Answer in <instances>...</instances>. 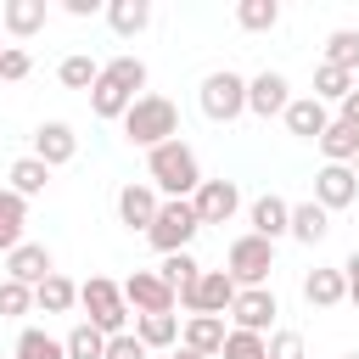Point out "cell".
<instances>
[{
    "label": "cell",
    "mask_w": 359,
    "mask_h": 359,
    "mask_svg": "<svg viewBox=\"0 0 359 359\" xmlns=\"http://www.w3.org/2000/svg\"><path fill=\"white\" fill-rule=\"evenodd\" d=\"M0 50H6V45H0Z\"/></svg>",
    "instance_id": "48"
},
{
    "label": "cell",
    "mask_w": 359,
    "mask_h": 359,
    "mask_svg": "<svg viewBox=\"0 0 359 359\" xmlns=\"http://www.w3.org/2000/svg\"><path fill=\"white\" fill-rule=\"evenodd\" d=\"M320 151H325V163L353 168V157H359V129H348L342 118H331V129L320 135Z\"/></svg>",
    "instance_id": "25"
},
{
    "label": "cell",
    "mask_w": 359,
    "mask_h": 359,
    "mask_svg": "<svg viewBox=\"0 0 359 359\" xmlns=\"http://www.w3.org/2000/svg\"><path fill=\"white\" fill-rule=\"evenodd\" d=\"M224 337H230V325H224L219 314H191V320L180 325V348H191V353H202V359H219V353H224Z\"/></svg>",
    "instance_id": "16"
},
{
    "label": "cell",
    "mask_w": 359,
    "mask_h": 359,
    "mask_svg": "<svg viewBox=\"0 0 359 359\" xmlns=\"http://www.w3.org/2000/svg\"><path fill=\"white\" fill-rule=\"evenodd\" d=\"M269 359H309V348H303L297 331H275L269 337Z\"/></svg>",
    "instance_id": "40"
},
{
    "label": "cell",
    "mask_w": 359,
    "mask_h": 359,
    "mask_svg": "<svg viewBox=\"0 0 359 359\" xmlns=\"http://www.w3.org/2000/svg\"><path fill=\"white\" fill-rule=\"evenodd\" d=\"M56 79H62L67 90H95V79H101V62H95V56H84V50H73V56H62Z\"/></svg>",
    "instance_id": "31"
},
{
    "label": "cell",
    "mask_w": 359,
    "mask_h": 359,
    "mask_svg": "<svg viewBox=\"0 0 359 359\" xmlns=\"http://www.w3.org/2000/svg\"><path fill=\"white\" fill-rule=\"evenodd\" d=\"M353 73H342V67H331V62H320L314 67V101H342V95H353Z\"/></svg>",
    "instance_id": "32"
},
{
    "label": "cell",
    "mask_w": 359,
    "mask_h": 359,
    "mask_svg": "<svg viewBox=\"0 0 359 359\" xmlns=\"http://www.w3.org/2000/svg\"><path fill=\"white\" fill-rule=\"evenodd\" d=\"M28 73H34V56H28L22 45H6V50H0V79L17 84V79H28Z\"/></svg>",
    "instance_id": "39"
},
{
    "label": "cell",
    "mask_w": 359,
    "mask_h": 359,
    "mask_svg": "<svg viewBox=\"0 0 359 359\" xmlns=\"http://www.w3.org/2000/svg\"><path fill=\"white\" fill-rule=\"evenodd\" d=\"M168 359H202V353H191V348H174V353H168Z\"/></svg>",
    "instance_id": "45"
},
{
    "label": "cell",
    "mask_w": 359,
    "mask_h": 359,
    "mask_svg": "<svg viewBox=\"0 0 359 359\" xmlns=\"http://www.w3.org/2000/svg\"><path fill=\"white\" fill-rule=\"evenodd\" d=\"M196 101H202V112H208L213 123H236V118L247 112V79H241V73H230V67H219V73H208V79H202Z\"/></svg>",
    "instance_id": "6"
},
{
    "label": "cell",
    "mask_w": 359,
    "mask_h": 359,
    "mask_svg": "<svg viewBox=\"0 0 359 359\" xmlns=\"http://www.w3.org/2000/svg\"><path fill=\"white\" fill-rule=\"evenodd\" d=\"M353 196H359V174H353V168H342V163H325V168L314 174V202H320L325 213L348 208Z\"/></svg>",
    "instance_id": "14"
},
{
    "label": "cell",
    "mask_w": 359,
    "mask_h": 359,
    "mask_svg": "<svg viewBox=\"0 0 359 359\" xmlns=\"http://www.w3.org/2000/svg\"><path fill=\"white\" fill-rule=\"evenodd\" d=\"M28 309H34V286H22V280H0V314L17 320V314H28Z\"/></svg>",
    "instance_id": "38"
},
{
    "label": "cell",
    "mask_w": 359,
    "mask_h": 359,
    "mask_svg": "<svg viewBox=\"0 0 359 359\" xmlns=\"http://www.w3.org/2000/svg\"><path fill=\"white\" fill-rule=\"evenodd\" d=\"M67 6V17H95L101 11V0H62Z\"/></svg>",
    "instance_id": "44"
},
{
    "label": "cell",
    "mask_w": 359,
    "mask_h": 359,
    "mask_svg": "<svg viewBox=\"0 0 359 359\" xmlns=\"http://www.w3.org/2000/svg\"><path fill=\"white\" fill-rule=\"evenodd\" d=\"M196 230H202V219H196L191 202H163L157 219H151V230H146V241H151L163 258H174V252H191V236H196Z\"/></svg>",
    "instance_id": "4"
},
{
    "label": "cell",
    "mask_w": 359,
    "mask_h": 359,
    "mask_svg": "<svg viewBox=\"0 0 359 359\" xmlns=\"http://www.w3.org/2000/svg\"><path fill=\"white\" fill-rule=\"evenodd\" d=\"M236 292H241V286L230 280V269H202V280H196L180 303H185L191 314H219V320H224L230 303H236Z\"/></svg>",
    "instance_id": "7"
},
{
    "label": "cell",
    "mask_w": 359,
    "mask_h": 359,
    "mask_svg": "<svg viewBox=\"0 0 359 359\" xmlns=\"http://www.w3.org/2000/svg\"><path fill=\"white\" fill-rule=\"evenodd\" d=\"M123 297H129L135 314H174V286H168L157 269H135V275L123 280Z\"/></svg>",
    "instance_id": "10"
},
{
    "label": "cell",
    "mask_w": 359,
    "mask_h": 359,
    "mask_svg": "<svg viewBox=\"0 0 359 359\" xmlns=\"http://www.w3.org/2000/svg\"><path fill=\"white\" fill-rule=\"evenodd\" d=\"M135 107V95L129 90H118L112 79H95V90H90V112L95 118H107V123H123V112Z\"/></svg>",
    "instance_id": "24"
},
{
    "label": "cell",
    "mask_w": 359,
    "mask_h": 359,
    "mask_svg": "<svg viewBox=\"0 0 359 359\" xmlns=\"http://www.w3.org/2000/svg\"><path fill=\"white\" fill-rule=\"evenodd\" d=\"M6 180H11V191H17V196H39V191L50 185V168L28 151V157H17V163H11V174H6Z\"/></svg>",
    "instance_id": "28"
},
{
    "label": "cell",
    "mask_w": 359,
    "mask_h": 359,
    "mask_svg": "<svg viewBox=\"0 0 359 359\" xmlns=\"http://www.w3.org/2000/svg\"><path fill=\"white\" fill-rule=\"evenodd\" d=\"M34 157H39L45 168L73 163V157H79V135H73V123H62V118L39 123V129H34Z\"/></svg>",
    "instance_id": "13"
},
{
    "label": "cell",
    "mask_w": 359,
    "mask_h": 359,
    "mask_svg": "<svg viewBox=\"0 0 359 359\" xmlns=\"http://www.w3.org/2000/svg\"><path fill=\"white\" fill-rule=\"evenodd\" d=\"M146 180L157 185L163 202H191L196 185H202V163H196V151L185 140H168V146L146 151Z\"/></svg>",
    "instance_id": "1"
},
{
    "label": "cell",
    "mask_w": 359,
    "mask_h": 359,
    "mask_svg": "<svg viewBox=\"0 0 359 359\" xmlns=\"http://www.w3.org/2000/svg\"><path fill=\"white\" fill-rule=\"evenodd\" d=\"M73 303H79V286L67 275H50V280L34 286V309H45V314H67Z\"/></svg>",
    "instance_id": "26"
},
{
    "label": "cell",
    "mask_w": 359,
    "mask_h": 359,
    "mask_svg": "<svg viewBox=\"0 0 359 359\" xmlns=\"http://www.w3.org/2000/svg\"><path fill=\"white\" fill-rule=\"evenodd\" d=\"M342 275H348V303H359V252L342 264Z\"/></svg>",
    "instance_id": "43"
},
{
    "label": "cell",
    "mask_w": 359,
    "mask_h": 359,
    "mask_svg": "<svg viewBox=\"0 0 359 359\" xmlns=\"http://www.w3.org/2000/svg\"><path fill=\"white\" fill-rule=\"evenodd\" d=\"M79 303H84V314H90L95 331H107V337H123V331H129V297H123L118 280L90 275V280L79 286Z\"/></svg>",
    "instance_id": "3"
},
{
    "label": "cell",
    "mask_w": 359,
    "mask_h": 359,
    "mask_svg": "<svg viewBox=\"0 0 359 359\" xmlns=\"http://www.w3.org/2000/svg\"><path fill=\"white\" fill-rule=\"evenodd\" d=\"M286 107H292V84H286V73L264 67L258 79H247V112H258V118H286Z\"/></svg>",
    "instance_id": "11"
},
{
    "label": "cell",
    "mask_w": 359,
    "mask_h": 359,
    "mask_svg": "<svg viewBox=\"0 0 359 359\" xmlns=\"http://www.w3.org/2000/svg\"><path fill=\"white\" fill-rule=\"evenodd\" d=\"M286 129H292L297 140H320V135L331 129L325 101H314V95H292V107H286Z\"/></svg>",
    "instance_id": "18"
},
{
    "label": "cell",
    "mask_w": 359,
    "mask_h": 359,
    "mask_svg": "<svg viewBox=\"0 0 359 359\" xmlns=\"http://www.w3.org/2000/svg\"><path fill=\"white\" fill-rule=\"evenodd\" d=\"M353 174H359V157H353Z\"/></svg>",
    "instance_id": "46"
},
{
    "label": "cell",
    "mask_w": 359,
    "mask_h": 359,
    "mask_svg": "<svg viewBox=\"0 0 359 359\" xmlns=\"http://www.w3.org/2000/svg\"><path fill=\"white\" fill-rule=\"evenodd\" d=\"M247 219H252V236H264V241L292 236V202H280V196H269V191L247 208Z\"/></svg>",
    "instance_id": "17"
},
{
    "label": "cell",
    "mask_w": 359,
    "mask_h": 359,
    "mask_svg": "<svg viewBox=\"0 0 359 359\" xmlns=\"http://www.w3.org/2000/svg\"><path fill=\"white\" fill-rule=\"evenodd\" d=\"M342 359H359V353H342Z\"/></svg>",
    "instance_id": "47"
},
{
    "label": "cell",
    "mask_w": 359,
    "mask_h": 359,
    "mask_svg": "<svg viewBox=\"0 0 359 359\" xmlns=\"http://www.w3.org/2000/svg\"><path fill=\"white\" fill-rule=\"evenodd\" d=\"M337 107H342V123H348V129H359V84H353V95H342Z\"/></svg>",
    "instance_id": "42"
},
{
    "label": "cell",
    "mask_w": 359,
    "mask_h": 359,
    "mask_svg": "<svg viewBox=\"0 0 359 359\" xmlns=\"http://www.w3.org/2000/svg\"><path fill=\"white\" fill-rule=\"evenodd\" d=\"M224 269H230V280L247 292V286H264L269 280V269H275V241H264V236H236L230 241V252H224Z\"/></svg>",
    "instance_id": "5"
},
{
    "label": "cell",
    "mask_w": 359,
    "mask_h": 359,
    "mask_svg": "<svg viewBox=\"0 0 359 359\" xmlns=\"http://www.w3.org/2000/svg\"><path fill=\"white\" fill-rule=\"evenodd\" d=\"M107 22H112L118 39H135V34L151 28V0H112L107 6Z\"/></svg>",
    "instance_id": "22"
},
{
    "label": "cell",
    "mask_w": 359,
    "mask_h": 359,
    "mask_svg": "<svg viewBox=\"0 0 359 359\" xmlns=\"http://www.w3.org/2000/svg\"><path fill=\"white\" fill-rule=\"evenodd\" d=\"M11 359H67V348L50 337V331H39V325H28L22 337H17V353Z\"/></svg>",
    "instance_id": "35"
},
{
    "label": "cell",
    "mask_w": 359,
    "mask_h": 359,
    "mask_svg": "<svg viewBox=\"0 0 359 359\" xmlns=\"http://www.w3.org/2000/svg\"><path fill=\"white\" fill-rule=\"evenodd\" d=\"M236 22H241L247 34H269V28L280 22V6H275V0H241V6H236Z\"/></svg>",
    "instance_id": "36"
},
{
    "label": "cell",
    "mask_w": 359,
    "mask_h": 359,
    "mask_svg": "<svg viewBox=\"0 0 359 359\" xmlns=\"http://www.w3.org/2000/svg\"><path fill=\"white\" fill-rule=\"evenodd\" d=\"M50 275H56V258H50V247H39V241H22L17 252H6V280L39 286V280H50Z\"/></svg>",
    "instance_id": "15"
},
{
    "label": "cell",
    "mask_w": 359,
    "mask_h": 359,
    "mask_svg": "<svg viewBox=\"0 0 359 359\" xmlns=\"http://www.w3.org/2000/svg\"><path fill=\"white\" fill-rule=\"evenodd\" d=\"M151 348L135 337V331H123V337H107V359H146Z\"/></svg>",
    "instance_id": "41"
},
{
    "label": "cell",
    "mask_w": 359,
    "mask_h": 359,
    "mask_svg": "<svg viewBox=\"0 0 359 359\" xmlns=\"http://www.w3.org/2000/svg\"><path fill=\"white\" fill-rule=\"evenodd\" d=\"M123 140H129V146H146V151L180 140V107H174L168 95H140V101L123 112Z\"/></svg>",
    "instance_id": "2"
},
{
    "label": "cell",
    "mask_w": 359,
    "mask_h": 359,
    "mask_svg": "<svg viewBox=\"0 0 359 359\" xmlns=\"http://www.w3.org/2000/svg\"><path fill=\"white\" fill-rule=\"evenodd\" d=\"M62 348H67V359H107V331H95L90 320H79L62 337Z\"/></svg>",
    "instance_id": "30"
},
{
    "label": "cell",
    "mask_w": 359,
    "mask_h": 359,
    "mask_svg": "<svg viewBox=\"0 0 359 359\" xmlns=\"http://www.w3.org/2000/svg\"><path fill=\"white\" fill-rule=\"evenodd\" d=\"M135 337L146 348H174L180 342V320L174 314H135Z\"/></svg>",
    "instance_id": "29"
},
{
    "label": "cell",
    "mask_w": 359,
    "mask_h": 359,
    "mask_svg": "<svg viewBox=\"0 0 359 359\" xmlns=\"http://www.w3.org/2000/svg\"><path fill=\"white\" fill-rule=\"evenodd\" d=\"M303 303H309V309H337V303H348V275H342V269H309V275H303Z\"/></svg>",
    "instance_id": "19"
},
{
    "label": "cell",
    "mask_w": 359,
    "mask_h": 359,
    "mask_svg": "<svg viewBox=\"0 0 359 359\" xmlns=\"http://www.w3.org/2000/svg\"><path fill=\"white\" fill-rule=\"evenodd\" d=\"M325 62L342 67V73H359V28H337L325 39Z\"/></svg>",
    "instance_id": "34"
},
{
    "label": "cell",
    "mask_w": 359,
    "mask_h": 359,
    "mask_svg": "<svg viewBox=\"0 0 359 359\" xmlns=\"http://www.w3.org/2000/svg\"><path fill=\"white\" fill-rule=\"evenodd\" d=\"M101 79H112L118 90H129V95L140 101V90H146V62H140V56H112V62H101Z\"/></svg>",
    "instance_id": "27"
},
{
    "label": "cell",
    "mask_w": 359,
    "mask_h": 359,
    "mask_svg": "<svg viewBox=\"0 0 359 359\" xmlns=\"http://www.w3.org/2000/svg\"><path fill=\"white\" fill-rule=\"evenodd\" d=\"M45 17H50L45 0H6V6H0V28H6L11 39H34V34L45 28Z\"/></svg>",
    "instance_id": "20"
},
{
    "label": "cell",
    "mask_w": 359,
    "mask_h": 359,
    "mask_svg": "<svg viewBox=\"0 0 359 359\" xmlns=\"http://www.w3.org/2000/svg\"><path fill=\"white\" fill-rule=\"evenodd\" d=\"M275 314H280V303H275V292L269 286H247V292H236V303H230V320H236V331H269L275 325Z\"/></svg>",
    "instance_id": "12"
},
{
    "label": "cell",
    "mask_w": 359,
    "mask_h": 359,
    "mask_svg": "<svg viewBox=\"0 0 359 359\" xmlns=\"http://www.w3.org/2000/svg\"><path fill=\"white\" fill-rule=\"evenodd\" d=\"M22 224H28V196H17L11 185L0 191V252L22 247Z\"/></svg>",
    "instance_id": "21"
},
{
    "label": "cell",
    "mask_w": 359,
    "mask_h": 359,
    "mask_svg": "<svg viewBox=\"0 0 359 359\" xmlns=\"http://www.w3.org/2000/svg\"><path fill=\"white\" fill-rule=\"evenodd\" d=\"M219 359H269V337H258V331H236V325H230Z\"/></svg>",
    "instance_id": "37"
},
{
    "label": "cell",
    "mask_w": 359,
    "mask_h": 359,
    "mask_svg": "<svg viewBox=\"0 0 359 359\" xmlns=\"http://www.w3.org/2000/svg\"><path fill=\"white\" fill-rule=\"evenodd\" d=\"M157 275H163V280L174 286V297H185V292H191V286L202 280V264H196L191 252H174V258H163V269H157Z\"/></svg>",
    "instance_id": "33"
},
{
    "label": "cell",
    "mask_w": 359,
    "mask_h": 359,
    "mask_svg": "<svg viewBox=\"0 0 359 359\" xmlns=\"http://www.w3.org/2000/svg\"><path fill=\"white\" fill-rule=\"evenodd\" d=\"M157 208H163V196H157V185L151 180H129L123 191H118V224L123 230H151V219H157Z\"/></svg>",
    "instance_id": "9"
},
{
    "label": "cell",
    "mask_w": 359,
    "mask_h": 359,
    "mask_svg": "<svg viewBox=\"0 0 359 359\" xmlns=\"http://www.w3.org/2000/svg\"><path fill=\"white\" fill-rule=\"evenodd\" d=\"M331 236V213L309 196V202H297L292 208V241H303V247H314V241H325Z\"/></svg>",
    "instance_id": "23"
},
{
    "label": "cell",
    "mask_w": 359,
    "mask_h": 359,
    "mask_svg": "<svg viewBox=\"0 0 359 359\" xmlns=\"http://www.w3.org/2000/svg\"><path fill=\"white\" fill-rule=\"evenodd\" d=\"M191 208H196L202 224H230L236 208H241V185L236 180H202L196 196H191Z\"/></svg>",
    "instance_id": "8"
}]
</instances>
